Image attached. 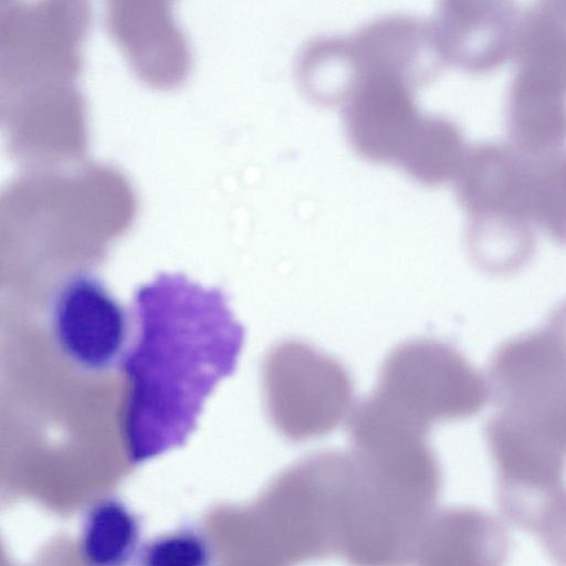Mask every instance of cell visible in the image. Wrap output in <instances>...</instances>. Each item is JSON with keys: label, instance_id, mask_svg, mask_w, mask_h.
<instances>
[{"label": "cell", "instance_id": "cell-1", "mask_svg": "<svg viewBox=\"0 0 566 566\" xmlns=\"http://www.w3.org/2000/svg\"><path fill=\"white\" fill-rule=\"evenodd\" d=\"M137 332L120 367L122 430L129 460L182 446L220 380L233 374L244 328L226 294L180 273H160L134 294Z\"/></svg>", "mask_w": 566, "mask_h": 566}, {"label": "cell", "instance_id": "cell-2", "mask_svg": "<svg viewBox=\"0 0 566 566\" xmlns=\"http://www.w3.org/2000/svg\"><path fill=\"white\" fill-rule=\"evenodd\" d=\"M536 160L511 142L467 148L454 190L469 216L470 256L484 272L514 273L534 253Z\"/></svg>", "mask_w": 566, "mask_h": 566}, {"label": "cell", "instance_id": "cell-3", "mask_svg": "<svg viewBox=\"0 0 566 566\" xmlns=\"http://www.w3.org/2000/svg\"><path fill=\"white\" fill-rule=\"evenodd\" d=\"M349 454L322 451L281 471L260 502L258 520L293 566L339 553Z\"/></svg>", "mask_w": 566, "mask_h": 566}, {"label": "cell", "instance_id": "cell-4", "mask_svg": "<svg viewBox=\"0 0 566 566\" xmlns=\"http://www.w3.org/2000/svg\"><path fill=\"white\" fill-rule=\"evenodd\" d=\"M376 395L430 429L436 422L470 418L491 396L489 381L450 344L419 338L386 357Z\"/></svg>", "mask_w": 566, "mask_h": 566}, {"label": "cell", "instance_id": "cell-5", "mask_svg": "<svg viewBox=\"0 0 566 566\" xmlns=\"http://www.w3.org/2000/svg\"><path fill=\"white\" fill-rule=\"evenodd\" d=\"M266 412L275 430L302 442L332 432L348 415L354 387L334 357L296 339L276 344L263 365Z\"/></svg>", "mask_w": 566, "mask_h": 566}, {"label": "cell", "instance_id": "cell-6", "mask_svg": "<svg viewBox=\"0 0 566 566\" xmlns=\"http://www.w3.org/2000/svg\"><path fill=\"white\" fill-rule=\"evenodd\" d=\"M1 2V97L73 84L87 9L82 2Z\"/></svg>", "mask_w": 566, "mask_h": 566}, {"label": "cell", "instance_id": "cell-7", "mask_svg": "<svg viewBox=\"0 0 566 566\" xmlns=\"http://www.w3.org/2000/svg\"><path fill=\"white\" fill-rule=\"evenodd\" d=\"M51 326L60 350L86 371L106 370L125 355L127 313L94 275L77 274L59 290Z\"/></svg>", "mask_w": 566, "mask_h": 566}, {"label": "cell", "instance_id": "cell-8", "mask_svg": "<svg viewBox=\"0 0 566 566\" xmlns=\"http://www.w3.org/2000/svg\"><path fill=\"white\" fill-rule=\"evenodd\" d=\"M497 412L566 449V344L536 346L493 382Z\"/></svg>", "mask_w": 566, "mask_h": 566}, {"label": "cell", "instance_id": "cell-9", "mask_svg": "<svg viewBox=\"0 0 566 566\" xmlns=\"http://www.w3.org/2000/svg\"><path fill=\"white\" fill-rule=\"evenodd\" d=\"M415 90L391 74H360L345 109L347 135L356 151L374 161L399 163L422 117Z\"/></svg>", "mask_w": 566, "mask_h": 566}, {"label": "cell", "instance_id": "cell-10", "mask_svg": "<svg viewBox=\"0 0 566 566\" xmlns=\"http://www.w3.org/2000/svg\"><path fill=\"white\" fill-rule=\"evenodd\" d=\"M512 59L509 103L566 107V1H541L522 11Z\"/></svg>", "mask_w": 566, "mask_h": 566}, {"label": "cell", "instance_id": "cell-11", "mask_svg": "<svg viewBox=\"0 0 566 566\" xmlns=\"http://www.w3.org/2000/svg\"><path fill=\"white\" fill-rule=\"evenodd\" d=\"M521 13L510 1L442 2L433 25L446 63L484 72L512 57Z\"/></svg>", "mask_w": 566, "mask_h": 566}, {"label": "cell", "instance_id": "cell-12", "mask_svg": "<svg viewBox=\"0 0 566 566\" xmlns=\"http://www.w3.org/2000/svg\"><path fill=\"white\" fill-rule=\"evenodd\" d=\"M510 552L506 528L495 516L468 506L438 511L422 527L415 566H504Z\"/></svg>", "mask_w": 566, "mask_h": 566}, {"label": "cell", "instance_id": "cell-13", "mask_svg": "<svg viewBox=\"0 0 566 566\" xmlns=\"http://www.w3.org/2000/svg\"><path fill=\"white\" fill-rule=\"evenodd\" d=\"M363 72L395 75L415 88L432 80L444 66L433 22L410 15L379 18L352 38Z\"/></svg>", "mask_w": 566, "mask_h": 566}, {"label": "cell", "instance_id": "cell-14", "mask_svg": "<svg viewBox=\"0 0 566 566\" xmlns=\"http://www.w3.org/2000/svg\"><path fill=\"white\" fill-rule=\"evenodd\" d=\"M108 22L113 36L129 56V63L143 81L170 86L182 81L188 71V52L169 10L126 8L112 3Z\"/></svg>", "mask_w": 566, "mask_h": 566}, {"label": "cell", "instance_id": "cell-15", "mask_svg": "<svg viewBox=\"0 0 566 566\" xmlns=\"http://www.w3.org/2000/svg\"><path fill=\"white\" fill-rule=\"evenodd\" d=\"M360 77L352 39L321 38L308 43L297 61V78L313 101L346 102Z\"/></svg>", "mask_w": 566, "mask_h": 566}, {"label": "cell", "instance_id": "cell-16", "mask_svg": "<svg viewBox=\"0 0 566 566\" xmlns=\"http://www.w3.org/2000/svg\"><path fill=\"white\" fill-rule=\"evenodd\" d=\"M467 148L453 122L422 115L398 164L418 181L439 185L454 179Z\"/></svg>", "mask_w": 566, "mask_h": 566}, {"label": "cell", "instance_id": "cell-17", "mask_svg": "<svg viewBox=\"0 0 566 566\" xmlns=\"http://www.w3.org/2000/svg\"><path fill=\"white\" fill-rule=\"evenodd\" d=\"M138 537V522L127 507L116 500H103L86 517L81 553L88 566H125Z\"/></svg>", "mask_w": 566, "mask_h": 566}, {"label": "cell", "instance_id": "cell-18", "mask_svg": "<svg viewBox=\"0 0 566 566\" xmlns=\"http://www.w3.org/2000/svg\"><path fill=\"white\" fill-rule=\"evenodd\" d=\"M545 232L566 244V150L545 154L541 163Z\"/></svg>", "mask_w": 566, "mask_h": 566}, {"label": "cell", "instance_id": "cell-19", "mask_svg": "<svg viewBox=\"0 0 566 566\" xmlns=\"http://www.w3.org/2000/svg\"><path fill=\"white\" fill-rule=\"evenodd\" d=\"M205 541L190 531H181L149 543L140 556V566H209Z\"/></svg>", "mask_w": 566, "mask_h": 566}, {"label": "cell", "instance_id": "cell-20", "mask_svg": "<svg viewBox=\"0 0 566 566\" xmlns=\"http://www.w3.org/2000/svg\"><path fill=\"white\" fill-rule=\"evenodd\" d=\"M531 533L556 566H566V489L547 503Z\"/></svg>", "mask_w": 566, "mask_h": 566}]
</instances>
